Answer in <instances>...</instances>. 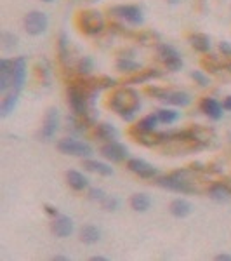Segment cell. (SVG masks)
I'll return each mask as SVG.
<instances>
[{
	"mask_svg": "<svg viewBox=\"0 0 231 261\" xmlns=\"http://www.w3.org/2000/svg\"><path fill=\"white\" fill-rule=\"evenodd\" d=\"M108 107H110L115 113H119L120 119H124L125 122H132L136 119L137 112H139V108H141L139 92L129 86L120 87V89H117L110 96Z\"/></svg>",
	"mask_w": 231,
	"mask_h": 261,
	"instance_id": "obj_1",
	"label": "cell"
},
{
	"mask_svg": "<svg viewBox=\"0 0 231 261\" xmlns=\"http://www.w3.org/2000/svg\"><path fill=\"white\" fill-rule=\"evenodd\" d=\"M193 172H195V169L190 166L188 169H181V171L170 172L167 176H162V178L157 179V185H160L162 188H167V190L179 192V193L198 192V188L195 187V181L190 178Z\"/></svg>",
	"mask_w": 231,
	"mask_h": 261,
	"instance_id": "obj_2",
	"label": "cell"
},
{
	"mask_svg": "<svg viewBox=\"0 0 231 261\" xmlns=\"http://www.w3.org/2000/svg\"><path fill=\"white\" fill-rule=\"evenodd\" d=\"M77 24L85 35H99L104 30V18L98 9H85L78 14Z\"/></svg>",
	"mask_w": 231,
	"mask_h": 261,
	"instance_id": "obj_3",
	"label": "cell"
},
{
	"mask_svg": "<svg viewBox=\"0 0 231 261\" xmlns=\"http://www.w3.org/2000/svg\"><path fill=\"white\" fill-rule=\"evenodd\" d=\"M24 30H26L28 35H42L45 30H47L49 27V18L45 12H40V11H32L28 12L26 16H24Z\"/></svg>",
	"mask_w": 231,
	"mask_h": 261,
	"instance_id": "obj_4",
	"label": "cell"
},
{
	"mask_svg": "<svg viewBox=\"0 0 231 261\" xmlns=\"http://www.w3.org/2000/svg\"><path fill=\"white\" fill-rule=\"evenodd\" d=\"M157 56L158 60L163 63L167 70L170 71H178L183 68V60L179 56V53L169 44H158L157 45Z\"/></svg>",
	"mask_w": 231,
	"mask_h": 261,
	"instance_id": "obj_5",
	"label": "cell"
},
{
	"mask_svg": "<svg viewBox=\"0 0 231 261\" xmlns=\"http://www.w3.org/2000/svg\"><path fill=\"white\" fill-rule=\"evenodd\" d=\"M57 150L66 155H75V157H91L92 146L83 141H78L75 138H65L57 143Z\"/></svg>",
	"mask_w": 231,
	"mask_h": 261,
	"instance_id": "obj_6",
	"label": "cell"
},
{
	"mask_svg": "<svg viewBox=\"0 0 231 261\" xmlns=\"http://www.w3.org/2000/svg\"><path fill=\"white\" fill-rule=\"evenodd\" d=\"M110 12L115 18L132 24V27H139V24H142V21H145L142 11L137 6H115L111 7Z\"/></svg>",
	"mask_w": 231,
	"mask_h": 261,
	"instance_id": "obj_7",
	"label": "cell"
},
{
	"mask_svg": "<svg viewBox=\"0 0 231 261\" xmlns=\"http://www.w3.org/2000/svg\"><path fill=\"white\" fill-rule=\"evenodd\" d=\"M57 129H60V112L56 108H49L47 113L44 117V124H42L40 129V136L44 138L45 141L52 140L56 136Z\"/></svg>",
	"mask_w": 231,
	"mask_h": 261,
	"instance_id": "obj_8",
	"label": "cell"
},
{
	"mask_svg": "<svg viewBox=\"0 0 231 261\" xmlns=\"http://www.w3.org/2000/svg\"><path fill=\"white\" fill-rule=\"evenodd\" d=\"M101 155L110 162H122L129 157V151L119 141H108L101 146Z\"/></svg>",
	"mask_w": 231,
	"mask_h": 261,
	"instance_id": "obj_9",
	"label": "cell"
},
{
	"mask_svg": "<svg viewBox=\"0 0 231 261\" xmlns=\"http://www.w3.org/2000/svg\"><path fill=\"white\" fill-rule=\"evenodd\" d=\"M26 70H28V63H26V58L24 56H19L12 61V86H11V89L21 92V89H23V86H24V81H26Z\"/></svg>",
	"mask_w": 231,
	"mask_h": 261,
	"instance_id": "obj_10",
	"label": "cell"
},
{
	"mask_svg": "<svg viewBox=\"0 0 231 261\" xmlns=\"http://www.w3.org/2000/svg\"><path fill=\"white\" fill-rule=\"evenodd\" d=\"M127 167H129V171L134 172V174H137L142 179H151L158 174L157 167H153L151 164L142 161V159H129Z\"/></svg>",
	"mask_w": 231,
	"mask_h": 261,
	"instance_id": "obj_11",
	"label": "cell"
},
{
	"mask_svg": "<svg viewBox=\"0 0 231 261\" xmlns=\"http://www.w3.org/2000/svg\"><path fill=\"white\" fill-rule=\"evenodd\" d=\"M50 230H52V233L56 235V237L66 239L73 233L75 225L68 216H56L54 218V221L50 223Z\"/></svg>",
	"mask_w": 231,
	"mask_h": 261,
	"instance_id": "obj_12",
	"label": "cell"
},
{
	"mask_svg": "<svg viewBox=\"0 0 231 261\" xmlns=\"http://www.w3.org/2000/svg\"><path fill=\"white\" fill-rule=\"evenodd\" d=\"M200 108H201V112H204L205 115H207L209 119H212V120H219L222 117V110H224L219 101H217L216 98H211V96L201 99Z\"/></svg>",
	"mask_w": 231,
	"mask_h": 261,
	"instance_id": "obj_13",
	"label": "cell"
},
{
	"mask_svg": "<svg viewBox=\"0 0 231 261\" xmlns=\"http://www.w3.org/2000/svg\"><path fill=\"white\" fill-rule=\"evenodd\" d=\"M12 86V61L9 60H0V92L6 94Z\"/></svg>",
	"mask_w": 231,
	"mask_h": 261,
	"instance_id": "obj_14",
	"label": "cell"
},
{
	"mask_svg": "<svg viewBox=\"0 0 231 261\" xmlns=\"http://www.w3.org/2000/svg\"><path fill=\"white\" fill-rule=\"evenodd\" d=\"M18 101H19V91H14V89L7 91L6 94H4L2 103H0V117L6 119L11 112H14Z\"/></svg>",
	"mask_w": 231,
	"mask_h": 261,
	"instance_id": "obj_15",
	"label": "cell"
},
{
	"mask_svg": "<svg viewBox=\"0 0 231 261\" xmlns=\"http://www.w3.org/2000/svg\"><path fill=\"white\" fill-rule=\"evenodd\" d=\"M207 193H209V197L216 202H226V200H229V197H231V190L226 183L211 185V187L207 188Z\"/></svg>",
	"mask_w": 231,
	"mask_h": 261,
	"instance_id": "obj_16",
	"label": "cell"
},
{
	"mask_svg": "<svg viewBox=\"0 0 231 261\" xmlns=\"http://www.w3.org/2000/svg\"><path fill=\"white\" fill-rule=\"evenodd\" d=\"M158 115L157 113H150V115L142 117V119L134 125L132 129V134H137V133H153L157 129V124H158Z\"/></svg>",
	"mask_w": 231,
	"mask_h": 261,
	"instance_id": "obj_17",
	"label": "cell"
},
{
	"mask_svg": "<svg viewBox=\"0 0 231 261\" xmlns=\"http://www.w3.org/2000/svg\"><path fill=\"white\" fill-rule=\"evenodd\" d=\"M169 211H170L172 216H176V218H186V216H190V214H191L193 205L188 200H184V199H176V200L170 202Z\"/></svg>",
	"mask_w": 231,
	"mask_h": 261,
	"instance_id": "obj_18",
	"label": "cell"
},
{
	"mask_svg": "<svg viewBox=\"0 0 231 261\" xmlns=\"http://www.w3.org/2000/svg\"><path fill=\"white\" fill-rule=\"evenodd\" d=\"M96 138H99V140L103 141H117L119 140V129L115 127V125L111 124H98L96 125Z\"/></svg>",
	"mask_w": 231,
	"mask_h": 261,
	"instance_id": "obj_19",
	"label": "cell"
},
{
	"mask_svg": "<svg viewBox=\"0 0 231 261\" xmlns=\"http://www.w3.org/2000/svg\"><path fill=\"white\" fill-rule=\"evenodd\" d=\"M163 101L169 105H174V107H188L191 103V96L184 91H169L167 96L163 98Z\"/></svg>",
	"mask_w": 231,
	"mask_h": 261,
	"instance_id": "obj_20",
	"label": "cell"
},
{
	"mask_svg": "<svg viewBox=\"0 0 231 261\" xmlns=\"http://www.w3.org/2000/svg\"><path fill=\"white\" fill-rule=\"evenodd\" d=\"M66 181H68V185L73 190L77 192H82L85 190L87 187H89V179L85 178V176L82 174V172L78 171H68L66 172Z\"/></svg>",
	"mask_w": 231,
	"mask_h": 261,
	"instance_id": "obj_21",
	"label": "cell"
},
{
	"mask_svg": "<svg viewBox=\"0 0 231 261\" xmlns=\"http://www.w3.org/2000/svg\"><path fill=\"white\" fill-rule=\"evenodd\" d=\"M83 167H85L87 171L96 172V174H101V176H111L113 174V167L110 166V164L92 161V159H85V161H83Z\"/></svg>",
	"mask_w": 231,
	"mask_h": 261,
	"instance_id": "obj_22",
	"label": "cell"
},
{
	"mask_svg": "<svg viewBox=\"0 0 231 261\" xmlns=\"http://www.w3.org/2000/svg\"><path fill=\"white\" fill-rule=\"evenodd\" d=\"M190 44H191V47L195 50H198V53H209L212 42L207 35H204V33H193V35H190Z\"/></svg>",
	"mask_w": 231,
	"mask_h": 261,
	"instance_id": "obj_23",
	"label": "cell"
},
{
	"mask_svg": "<svg viewBox=\"0 0 231 261\" xmlns=\"http://www.w3.org/2000/svg\"><path fill=\"white\" fill-rule=\"evenodd\" d=\"M131 207L136 213H146L151 207V197L146 193H136L131 197Z\"/></svg>",
	"mask_w": 231,
	"mask_h": 261,
	"instance_id": "obj_24",
	"label": "cell"
},
{
	"mask_svg": "<svg viewBox=\"0 0 231 261\" xmlns=\"http://www.w3.org/2000/svg\"><path fill=\"white\" fill-rule=\"evenodd\" d=\"M160 71L155 70V68H148V70H139L136 75H132V77H129L125 84H142V82H148L151 79H157L160 77Z\"/></svg>",
	"mask_w": 231,
	"mask_h": 261,
	"instance_id": "obj_25",
	"label": "cell"
},
{
	"mask_svg": "<svg viewBox=\"0 0 231 261\" xmlns=\"http://www.w3.org/2000/svg\"><path fill=\"white\" fill-rule=\"evenodd\" d=\"M101 239V230L94 225H85L80 230V241L83 244H96Z\"/></svg>",
	"mask_w": 231,
	"mask_h": 261,
	"instance_id": "obj_26",
	"label": "cell"
},
{
	"mask_svg": "<svg viewBox=\"0 0 231 261\" xmlns=\"http://www.w3.org/2000/svg\"><path fill=\"white\" fill-rule=\"evenodd\" d=\"M117 70L122 71V73H137V71L142 68L137 61H134L127 56H122L120 60L117 61Z\"/></svg>",
	"mask_w": 231,
	"mask_h": 261,
	"instance_id": "obj_27",
	"label": "cell"
},
{
	"mask_svg": "<svg viewBox=\"0 0 231 261\" xmlns=\"http://www.w3.org/2000/svg\"><path fill=\"white\" fill-rule=\"evenodd\" d=\"M57 56H60V61L63 65L68 63V58H70V42H68V37L66 33H61L60 39H57Z\"/></svg>",
	"mask_w": 231,
	"mask_h": 261,
	"instance_id": "obj_28",
	"label": "cell"
},
{
	"mask_svg": "<svg viewBox=\"0 0 231 261\" xmlns=\"http://www.w3.org/2000/svg\"><path fill=\"white\" fill-rule=\"evenodd\" d=\"M157 115H158V120H160L162 124H167V125L174 124V122H178L179 119H181V113L172 110V108H162V110L157 112Z\"/></svg>",
	"mask_w": 231,
	"mask_h": 261,
	"instance_id": "obj_29",
	"label": "cell"
},
{
	"mask_svg": "<svg viewBox=\"0 0 231 261\" xmlns=\"http://www.w3.org/2000/svg\"><path fill=\"white\" fill-rule=\"evenodd\" d=\"M37 77L40 79L42 84L44 86H49V82H50V66H49V63L45 61V60H42L37 63Z\"/></svg>",
	"mask_w": 231,
	"mask_h": 261,
	"instance_id": "obj_30",
	"label": "cell"
},
{
	"mask_svg": "<svg viewBox=\"0 0 231 261\" xmlns=\"http://www.w3.org/2000/svg\"><path fill=\"white\" fill-rule=\"evenodd\" d=\"M77 70L80 75H89L92 70H94V61H92L91 56H83L77 65Z\"/></svg>",
	"mask_w": 231,
	"mask_h": 261,
	"instance_id": "obj_31",
	"label": "cell"
},
{
	"mask_svg": "<svg viewBox=\"0 0 231 261\" xmlns=\"http://www.w3.org/2000/svg\"><path fill=\"white\" fill-rule=\"evenodd\" d=\"M18 45V37L14 33H9V32H4L2 33V47L4 50H12Z\"/></svg>",
	"mask_w": 231,
	"mask_h": 261,
	"instance_id": "obj_32",
	"label": "cell"
},
{
	"mask_svg": "<svg viewBox=\"0 0 231 261\" xmlns=\"http://www.w3.org/2000/svg\"><path fill=\"white\" fill-rule=\"evenodd\" d=\"M101 205H103L104 211L113 213V211H117V209L120 207V199H119V197H115V195H106V199L101 202Z\"/></svg>",
	"mask_w": 231,
	"mask_h": 261,
	"instance_id": "obj_33",
	"label": "cell"
},
{
	"mask_svg": "<svg viewBox=\"0 0 231 261\" xmlns=\"http://www.w3.org/2000/svg\"><path fill=\"white\" fill-rule=\"evenodd\" d=\"M201 63H204L205 68H209L211 71H219L221 70V61L217 60L216 56H207Z\"/></svg>",
	"mask_w": 231,
	"mask_h": 261,
	"instance_id": "obj_34",
	"label": "cell"
},
{
	"mask_svg": "<svg viewBox=\"0 0 231 261\" xmlns=\"http://www.w3.org/2000/svg\"><path fill=\"white\" fill-rule=\"evenodd\" d=\"M191 79H193V81H195L196 84H198L200 87H207L209 84H211V82H209V77H207V75L201 73V71H198V70H196V71H191Z\"/></svg>",
	"mask_w": 231,
	"mask_h": 261,
	"instance_id": "obj_35",
	"label": "cell"
},
{
	"mask_svg": "<svg viewBox=\"0 0 231 261\" xmlns=\"http://www.w3.org/2000/svg\"><path fill=\"white\" fill-rule=\"evenodd\" d=\"M137 39L141 40V44H145V45H153V44H157V40H158V37L155 35L153 32H146V33H141Z\"/></svg>",
	"mask_w": 231,
	"mask_h": 261,
	"instance_id": "obj_36",
	"label": "cell"
},
{
	"mask_svg": "<svg viewBox=\"0 0 231 261\" xmlns=\"http://www.w3.org/2000/svg\"><path fill=\"white\" fill-rule=\"evenodd\" d=\"M87 197H89L92 202H103L106 199V193H104V190H101V188H91Z\"/></svg>",
	"mask_w": 231,
	"mask_h": 261,
	"instance_id": "obj_37",
	"label": "cell"
},
{
	"mask_svg": "<svg viewBox=\"0 0 231 261\" xmlns=\"http://www.w3.org/2000/svg\"><path fill=\"white\" fill-rule=\"evenodd\" d=\"M115 84H117L115 79H110V77L96 79V86H98V89H108V87H113Z\"/></svg>",
	"mask_w": 231,
	"mask_h": 261,
	"instance_id": "obj_38",
	"label": "cell"
},
{
	"mask_svg": "<svg viewBox=\"0 0 231 261\" xmlns=\"http://www.w3.org/2000/svg\"><path fill=\"white\" fill-rule=\"evenodd\" d=\"M219 50H221L222 56H224V58H229V60H231V42L222 40L221 44H219Z\"/></svg>",
	"mask_w": 231,
	"mask_h": 261,
	"instance_id": "obj_39",
	"label": "cell"
},
{
	"mask_svg": "<svg viewBox=\"0 0 231 261\" xmlns=\"http://www.w3.org/2000/svg\"><path fill=\"white\" fill-rule=\"evenodd\" d=\"M44 209H45V213H47L49 216H54V218L57 216V209H56V207H52V205L45 204V205H44Z\"/></svg>",
	"mask_w": 231,
	"mask_h": 261,
	"instance_id": "obj_40",
	"label": "cell"
},
{
	"mask_svg": "<svg viewBox=\"0 0 231 261\" xmlns=\"http://www.w3.org/2000/svg\"><path fill=\"white\" fill-rule=\"evenodd\" d=\"M222 108H224V110H228V112H231V96H228V98L222 101Z\"/></svg>",
	"mask_w": 231,
	"mask_h": 261,
	"instance_id": "obj_41",
	"label": "cell"
},
{
	"mask_svg": "<svg viewBox=\"0 0 231 261\" xmlns=\"http://www.w3.org/2000/svg\"><path fill=\"white\" fill-rule=\"evenodd\" d=\"M216 259L217 261H231V254H217Z\"/></svg>",
	"mask_w": 231,
	"mask_h": 261,
	"instance_id": "obj_42",
	"label": "cell"
},
{
	"mask_svg": "<svg viewBox=\"0 0 231 261\" xmlns=\"http://www.w3.org/2000/svg\"><path fill=\"white\" fill-rule=\"evenodd\" d=\"M52 259H54V261H68L70 258H68V256H63V254H56Z\"/></svg>",
	"mask_w": 231,
	"mask_h": 261,
	"instance_id": "obj_43",
	"label": "cell"
},
{
	"mask_svg": "<svg viewBox=\"0 0 231 261\" xmlns=\"http://www.w3.org/2000/svg\"><path fill=\"white\" fill-rule=\"evenodd\" d=\"M91 259H92V261H106L108 258H104V256H92Z\"/></svg>",
	"mask_w": 231,
	"mask_h": 261,
	"instance_id": "obj_44",
	"label": "cell"
},
{
	"mask_svg": "<svg viewBox=\"0 0 231 261\" xmlns=\"http://www.w3.org/2000/svg\"><path fill=\"white\" fill-rule=\"evenodd\" d=\"M42 2H47V4H50V2H54V0H42Z\"/></svg>",
	"mask_w": 231,
	"mask_h": 261,
	"instance_id": "obj_45",
	"label": "cell"
},
{
	"mask_svg": "<svg viewBox=\"0 0 231 261\" xmlns=\"http://www.w3.org/2000/svg\"><path fill=\"white\" fill-rule=\"evenodd\" d=\"M170 4H178V0H169Z\"/></svg>",
	"mask_w": 231,
	"mask_h": 261,
	"instance_id": "obj_46",
	"label": "cell"
}]
</instances>
